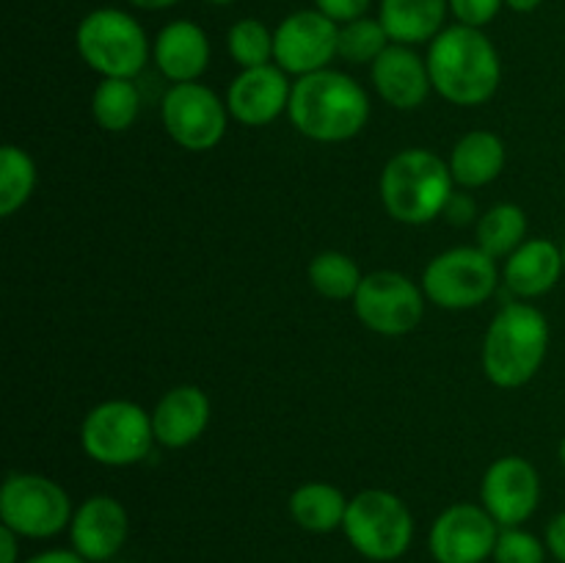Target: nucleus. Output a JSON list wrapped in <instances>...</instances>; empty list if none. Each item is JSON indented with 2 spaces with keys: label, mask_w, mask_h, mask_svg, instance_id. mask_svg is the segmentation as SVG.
<instances>
[{
  "label": "nucleus",
  "mask_w": 565,
  "mask_h": 563,
  "mask_svg": "<svg viewBox=\"0 0 565 563\" xmlns=\"http://www.w3.org/2000/svg\"><path fill=\"white\" fill-rule=\"evenodd\" d=\"M290 121L312 141H348L370 119V99L353 77L334 70H320L292 83Z\"/></svg>",
  "instance_id": "nucleus-1"
},
{
  "label": "nucleus",
  "mask_w": 565,
  "mask_h": 563,
  "mask_svg": "<svg viewBox=\"0 0 565 563\" xmlns=\"http://www.w3.org/2000/svg\"><path fill=\"white\" fill-rule=\"evenodd\" d=\"M425 61L434 88L452 105H480L500 86V55L480 28H445L430 42Z\"/></svg>",
  "instance_id": "nucleus-2"
},
{
  "label": "nucleus",
  "mask_w": 565,
  "mask_h": 563,
  "mask_svg": "<svg viewBox=\"0 0 565 563\" xmlns=\"http://www.w3.org/2000/svg\"><path fill=\"white\" fill-rule=\"evenodd\" d=\"M550 348V323L530 304H508L491 320L483 342V370L491 384L516 390L541 370Z\"/></svg>",
  "instance_id": "nucleus-3"
},
{
  "label": "nucleus",
  "mask_w": 565,
  "mask_h": 563,
  "mask_svg": "<svg viewBox=\"0 0 565 563\" xmlns=\"http://www.w3.org/2000/svg\"><path fill=\"white\" fill-rule=\"evenodd\" d=\"M452 171L430 149H403L381 174L386 213L403 224H428L445 213L452 196Z\"/></svg>",
  "instance_id": "nucleus-4"
},
{
  "label": "nucleus",
  "mask_w": 565,
  "mask_h": 563,
  "mask_svg": "<svg viewBox=\"0 0 565 563\" xmlns=\"http://www.w3.org/2000/svg\"><path fill=\"white\" fill-rule=\"evenodd\" d=\"M348 541L359 555L370 561H397L412 546L414 519L406 502L384 489L359 491L348 502L345 522H342Z\"/></svg>",
  "instance_id": "nucleus-5"
},
{
  "label": "nucleus",
  "mask_w": 565,
  "mask_h": 563,
  "mask_svg": "<svg viewBox=\"0 0 565 563\" xmlns=\"http://www.w3.org/2000/svg\"><path fill=\"white\" fill-rule=\"evenodd\" d=\"M77 53L103 77H136L149 61L143 28L127 11L97 9L77 25Z\"/></svg>",
  "instance_id": "nucleus-6"
},
{
  "label": "nucleus",
  "mask_w": 565,
  "mask_h": 563,
  "mask_svg": "<svg viewBox=\"0 0 565 563\" xmlns=\"http://www.w3.org/2000/svg\"><path fill=\"white\" fill-rule=\"evenodd\" d=\"M154 442L152 414L130 401H105L86 414L81 445L105 467H130L149 456Z\"/></svg>",
  "instance_id": "nucleus-7"
},
{
  "label": "nucleus",
  "mask_w": 565,
  "mask_h": 563,
  "mask_svg": "<svg viewBox=\"0 0 565 563\" xmlns=\"http://www.w3.org/2000/svg\"><path fill=\"white\" fill-rule=\"evenodd\" d=\"M72 500L55 480L33 472L9 475L0 489V519L25 539H53L72 524Z\"/></svg>",
  "instance_id": "nucleus-8"
},
{
  "label": "nucleus",
  "mask_w": 565,
  "mask_h": 563,
  "mask_svg": "<svg viewBox=\"0 0 565 563\" xmlns=\"http://www.w3.org/2000/svg\"><path fill=\"white\" fill-rule=\"evenodd\" d=\"M494 287V257L478 246L450 248L430 259L423 274V293L441 309L480 307Z\"/></svg>",
  "instance_id": "nucleus-9"
},
{
  "label": "nucleus",
  "mask_w": 565,
  "mask_h": 563,
  "mask_svg": "<svg viewBox=\"0 0 565 563\" xmlns=\"http://www.w3.org/2000/svg\"><path fill=\"white\" fill-rule=\"evenodd\" d=\"M353 307L370 331L384 337L408 334L425 315L419 287L397 270H375L364 276L353 296Z\"/></svg>",
  "instance_id": "nucleus-10"
},
{
  "label": "nucleus",
  "mask_w": 565,
  "mask_h": 563,
  "mask_svg": "<svg viewBox=\"0 0 565 563\" xmlns=\"http://www.w3.org/2000/svg\"><path fill=\"white\" fill-rule=\"evenodd\" d=\"M163 127L182 149L207 152L224 138L226 108L202 83H174L163 97Z\"/></svg>",
  "instance_id": "nucleus-11"
},
{
  "label": "nucleus",
  "mask_w": 565,
  "mask_h": 563,
  "mask_svg": "<svg viewBox=\"0 0 565 563\" xmlns=\"http://www.w3.org/2000/svg\"><path fill=\"white\" fill-rule=\"evenodd\" d=\"M497 539L500 524L483 506L458 502L436 517L428 546L436 563H483L494 555Z\"/></svg>",
  "instance_id": "nucleus-12"
},
{
  "label": "nucleus",
  "mask_w": 565,
  "mask_h": 563,
  "mask_svg": "<svg viewBox=\"0 0 565 563\" xmlns=\"http://www.w3.org/2000/svg\"><path fill=\"white\" fill-rule=\"evenodd\" d=\"M340 44V25L326 14L315 11H296L279 22L274 31V59L287 75H312L329 70V61L337 55Z\"/></svg>",
  "instance_id": "nucleus-13"
},
{
  "label": "nucleus",
  "mask_w": 565,
  "mask_h": 563,
  "mask_svg": "<svg viewBox=\"0 0 565 563\" xmlns=\"http://www.w3.org/2000/svg\"><path fill=\"white\" fill-rule=\"evenodd\" d=\"M480 500L500 528H519L535 513L541 500V478L522 456L497 458L483 475Z\"/></svg>",
  "instance_id": "nucleus-14"
},
{
  "label": "nucleus",
  "mask_w": 565,
  "mask_h": 563,
  "mask_svg": "<svg viewBox=\"0 0 565 563\" xmlns=\"http://www.w3.org/2000/svg\"><path fill=\"white\" fill-rule=\"evenodd\" d=\"M127 533H130V519H127L125 506L108 495L88 497L70 524L72 546L88 563H103L114 557L125 546Z\"/></svg>",
  "instance_id": "nucleus-15"
},
{
  "label": "nucleus",
  "mask_w": 565,
  "mask_h": 563,
  "mask_svg": "<svg viewBox=\"0 0 565 563\" xmlns=\"http://www.w3.org/2000/svg\"><path fill=\"white\" fill-rule=\"evenodd\" d=\"M292 86L285 70L274 64L243 70L226 92V108L237 121L248 127L270 125L290 105Z\"/></svg>",
  "instance_id": "nucleus-16"
},
{
  "label": "nucleus",
  "mask_w": 565,
  "mask_h": 563,
  "mask_svg": "<svg viewBox=\"0 0 565 563\" xmlns=\"http://www.w3.org/2000/svg\"><path fill=\"white\" fill-rule=\"evenodd\" d=\"M373 83L381 99L401 110L419 108L434 88L428 61L419 59L408 44L395 42L373 61Z\"/></svg>",
  "instance_id": "nucleus-17"
},
{
  "label": "nucleus",
  "mask_w": 565,
  "mask_h": 563,
  "mask_svg": "<svg viewBox=\"0 0 565 563\" xmlns=\"http://www.w3.org/2000/svg\"><path fill=\"white\" fill-rule=\"evenodd\" d=\"M210 423V401L199 386H174L152 412L154 439L166 447H188L204 434Z\"/></svg>",
  "instance_id": "nucleus-18"
},
{
  "label": "nucleus",
  "mask_w": 565,
  "mask_h": 563,
  "mask_svg": "<svg viewBox=\"0 0 565 563\" xmlns=\"http://www.w3.org/2000/svg\"><path fill=\"white\" fill-rule=\"evenodd\" d=\"M154 64L174 83L199 81L210 64L207 33L191 20L169 22L154 39Z\"/></svg>",
  "instance_id": "nucleus-19"
},
{
  "label": "nucleus",
  "mask_w": 565,
  "mask_h": 563,
  "mask_svg": "<svg viewBox=\"0 0 565 563\" xmlns=\"http://www.w3.org/2000/svg\"><path fill=\"white\" fill-rule=\"evenodd\" d=\"M565 270L563 252L552 241H524L505 263V282L516 296L535 298L550 293Z\"/></svg>",
  "instance_id": "nucleus-20"
},
{
  "label": "nucleus",
  "mask_w": 565,
  "mask_h": 563,
  "mask_svg": "<svg viewBox=\"0 0 565 563\" xmlns=\"http://www.w3.org/2000/svg\"><path fill=\"white\" fill-rule=\"evenodd\" d=\"M450 0H381L379 20L395 44L434 42L445 25Z\"/></svg>",
  "instance_id": "nucleus-21"
},
{
  "label": "nucleus",
  "mask_w": 565,
  "mask_h": 563,
  "mask_svg": "<svg viewBox=\"0 0 565 563\" xmlns=\"http://www.w3.org/2000/svg\"><path fill=\"white\" fill-rule=\"evenodd\" d=\"M505 144L489 130H472L456 144L450 155L452 180L463 188H480L494 182L505 169Z\"/></svg>",
  "instance_id": "nucleus-22"
},
{
  "label": "nucleus",
  "mask_w": 565,
  "mask_h": 563,
  "mask_svg": "<svg viewBox=\"0 0 565 563\" xmlns=\"http://www.w3.org/2000/svg\"><path fill=\"white\" fill-rule=\"evenodd\" d=\"M345 495L331 484H303L290 497V517L309 533H331L342 528L348 513Z\"/></svg>",
  "instance_id": "nucleus-23"
},
{
  "label": "nucleus",
  "mask_w": 565,
  "mask_h": 563,
  "mask_svg": "<svg viewBox=\"0 0 565 563\" xmlns=\"http://www.w3.org/2000/svg\"><path fill=\"white\" fill-rule=\"evenodd\" d=\"M141 110V97L132 77H103L92 97V114L108 132H125Z\"/></svg>",
  "instance_id": "nucleus-24"
},
{
  "label": "nucleus",
  "mask_w": 565,
  "mask_h": 563,
  "mask_svg": "<svg viewBox=\"0 0 565 563\" xmlns=\"http://www.w3.org/2000/svg\"><path fill=\"white\" fill-rule=\"evenodd\" d=\"M527 235V215L519 204H497L478 221V248L489 257H511Z\"/></svg>",
  "instance_id": "nucleus-25"
},
{
  "label": "nucleus",
  "mask_w": 565,
  "mask_h": 563,
  "mask_svg": "<svg viewBox=\"0 0 565 563\" xmlns=\"http://www.w3.org/2000/svg\"><path fill=\"white\" fill-rule=\"evenodd\" d=\"M36 185V166L25 149L6 144L0 149V215H14L31 199Z\"/></svg>",
  "instance_id": "nucleus-26"
},
{
  "label": "nucleus",
  "mask_w": 565,
  "mask_h": 563,
  "mask_svg": "<svg viewBox=\"0 0 565 563\" xmlns=\"http://www.w3.org/2000/svg\"><path fill=\"white\" fill-rule=\"evenodd\" d=\"M364 276L359 274V265L342 252H323L309 263V282L315 290L334 301L356 296Z\"/></svg>",
  "instance_id": "nucleus-27"
},
{
  "label": "nucleus",
  "mask_w": 565,
  "mask_h": 563,
  "mask_svg": "<svg viewBox=\"0 0 565 563\" xmlns=\"http://www.w3.org/2000/svg\"><path fill=\"white\" fill-rule=\"evenodd\" d=\"M226 47H230L232 61L243 70H254V66H265L274 59V33L265 28V22L246 17L237 20L230 28L226 36Z\"/></svg>",
  "instance_id": "nucleus-28"
},
{
  "label": "nucleus",
  "mask_w": 565,
  "mask_h": 563,
  "mask_svg": "<svg viewBox=\"0 0 565 563\" xmlns=\"http://www.w3.org/2000/svg\"><path fill=\"white\" fill-rule=\"evenodd\" d=\"M392 44L390 33L381 25V20H353L340 28V44H337V55H342L351 64H367L375 61L386 47Z\"/></svg>",
  "instance_id": "nucleus-29"
},
{
  "label": "nucleus",
  "mask_w": 565,
  "mask_h": 563,
  "mask_svg": "<svg viewBox=\"0 0 565 563\" xmlns=\"http://www.w3.org/2000/svg\"><path fill=\"white\" fill-rule=\"evenodd\" d=\"M491 557L497 563H544L546 544L522 528H502Z\"/></svg>",
  "instance_id": "nucleus-30"
},
{
  "label": "nucleus",
  "mask_w": 565,
  "mask_h": 563,
  "mask_svg": "<svg viewBox=\"0 0 565 563\" xmlns=\"http://www.w3.org/2000/svg\"><path fill=\"white\" fill-rule=\"evenodd\" d=\"M505 0H450V11L458 17L461 25L483 28L500 14Z\"/></svg>",
  "instance_id": "nucleus-31"
},
{
  "label": "nucleus",
  "mask_w": 565,
  "mask_h": 563,
  "mask_svg": "<svg viewBox=\"0 0 565 563\" xmlns=\"http://www.w3.org/2000/svg\"><path fill=\"white\" fill-rule=\"evenodd\" d=\"M320 14H326L329 20H334L337 25H345V22L362 20L370 9V0H315Z\"/></svg>",
  "instance_id": "nucleus-32"
},
{
  "label": "nucleus",
  "mask_w": 565,
  "mask_h": 563,
  "mask_svg": "<svg viewBox=\"0 0 565 563\" xmlns=\"http://www.w3.org/2000/svg\"><path fill=\"white\" fill-rule=\"evenodd\" d=\"M546 550H550L557 561L565 563V511L557 513L550 522V528H546Z\"/></svg>",
  "instance_id": "nucleus-33"
},
{
  "label": "nucleus",
  "mask_w": 565,
  "mask_h": 563,
  "mask_svg": "<svg viewBox=\"0 0 565 563\" xmlns=\"http://www.w3.org/2000/svg\"><path fill=\"white\" fill-rule=\"evenodd\" d=\"M445 215L452 221V224H467L475 215V202L467 196V193H452L450 202H447Z\"/></svg>",
  "instance_id": "nucleus-34"
},
{
  "label": "nucleus",
  "mask_w": 565,
  "mask_h": 563,
  "mask_svg": "<svg viewBox=\"0 0 565 563\" xmlns=\"http://www.w3.org/2000/svg\"><path fill=\"white\" fill-rule=\"evenodd\" d=\"M25 563H88V561L83 555H77L75 550H50V552H39V555L28 557Z\"/></svg>",
  "instance_id": "nucleus-35"
},
{
  "label": "nucleus",
  "mask_w": 565,
  "mask_h": 563,
  "mask_svg": "<svg viewBox=\"0 0 565 563\" xmlns=\"http://www.w3.org/2000/svg\"><path fill=\"white\" fill-rule=\"evenodd\" d=\"M17 539L20 535L11 528H0V563H17Z\"/></svg>",
  "instance_id": "nucleus-36"
},
{
  "label": "nucleus",
  "mask_w": 565,
  "mask_h": 563,
  "mask_svg": "<svg viewBox=\"0 0 565 563\" xmlns=\"http://www.w3.org/2000/svg\"><path fill=\"white\" fill-rule=\"evenodd\" d=\"M132 6L138 9H147V11H158V9H169V6L180 3V0H130Z\"/></svg>",
  "instance_id": "nucleus-37"
},
{
  "label": "nucleus",
  "mask_w": 565,
  "mask_h": 563,
  "mask_svg": "<svg viewBox=\"0 0 565 563\" xmlns=\"http://www.w3.org/2000/svg\"><path fill=\"white\" fill-rule=\"evenodd\" d=\"M505 3H508V9L519 11V14H527V11L539 9V6L544 3V0H505Z\"/></svg>",
  "instance_id": "nucleus-38"
},
{
  "label": "nucleus",
  "mask_w": 565,
  "mask_h": 563,
  "mask_svg": "<svg viewBox=\"0 0 565 563\" xmlns=\"http://www.w3.org/2000/svg\"><path fill=\"white\" fill-rule=\"evenodd\" d=\"M207 3H213V6H230V3H235V0H207Z\"/></svg>",
  "instance_id": "nucleus-39"
},
{
  "label": "nucleus",
  "mask_w": 565,
  "mask_h": 563,
  "mask_svg": "<svg viewBox=\"0 0 565 563\" xmlns=\"http://www.w3.org/2000/svg\"><path fill=\"white\" fill-rule=\"evenodd\" d=\"M561 461H563V467H565V436H563V442H561Z\"/></svg>",
  "instance_id": "nucleus-40"
},
{
  "label": "nucleus",
  "mask_w": 565,
  "mask_h": 563,
  "mask_svg": "<svg viewBox=\"0 0 565 563\" xmlns=\"http://www.w3.org/2000/svg\"><path fill=\"white\" fill-rule=\"evenodd\" d=\"M563 265H565V248H563Z\"/></svg>",
  "instance_id": "nucleus-41"
}]
</instances>
